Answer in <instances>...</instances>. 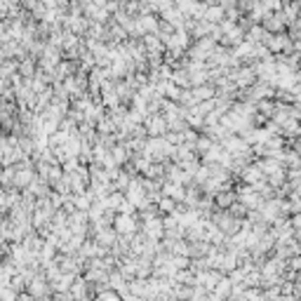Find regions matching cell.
I'll list each match as a JSON object with an SVG mask.
<instances>
[{
	"mask_svg": "<svg viewBox=\"0 0 301 301\" xmlns=\"http://www.w3.org/2000/svg\"><path fill=\"white\" fill-rule=\"evenodd\" d=\"M144 236H146V240H153V242H158V240L165 236V226H162V219L149 214V212H144Z\"/></svg>",
	"mask_w": 301,
	"mask_h": 301,
	"instance_id": "cell-1",
	"label": "cell"
},
{
	"mask_svg": "<svg viewBox=\"0 0 301 301\" xmlns=\"http://www.w3.org/2000/svg\"><path fill=\"white\" fill-rule=\"evenodd\" d=\"M113 228H116V233H120V236H134V231H137V219L132 214H122V212H118V216H116V221H113Z\"/></svg>",
	"mask_w": 301,
	"mask_h": 301,
	"instance_id": "cell-2",
	"label": "cell"
},
{
	"mask_svg": "<svg viewBox=\"0 0 301 301\" xmlns=\"http://www.w3.org/2000/svg\"><path fill=\"white\" fill-rule=\"evenodd\" d=\"M238 200H240V205H242L245 210H257L259 203H261V195H259L252 186H242V188L238 191Z\"/></svg>",
	"mask_w": 301,
	"mask_h": 301,
	"instance_id": "cell-3",
	"label": "cell"
},
{
	"mask_svg": "<svg viewBox=\"0 0 301 301\" xmlns=\"http://www.w3.org/2000/svg\"><path fill=\"white\" fill-rule=\"evenodd\" d=\"M214 50H216L214 40H212V38H203V40L191 50V57H193V61H205V59H210V57H212Z\"/></svg>",
	"mask_w": 301,
	"mask_h": 301,
	"instance_id": "cell-4",
	"label": "cell"
},
{
	"mask_svg": "<svg viewBox=\"0 0 301 301\" xmlns=\"http://www.w3.org/2000/svg\"><path fill=\"white\" fill-rule=\"evenodd\" d=\"M144 122H146V129H149L150 137H162V134L167 132V122H165V118H162V116H158V113H150V116H146V118H144Z\"/></svg>",
	"mask_w": 301,
	"mask_h": 301,
	"instance_id": "cell-5",
	"label": "cell"
},
{
	"mask_svg": "<svg viewBox=\"0 0 301 301\" xmlns=\"http://www.w3.org/2000/svg\"><path fill=\"white\" fill-rule=\"evenodd\" d=\"M266 47L269 52H287L292 45H290V38L282 35V33H271L269 40H266Z\"/></svg>",
	"mask_w": 301,
	"mask_h": 301,
	"instance_id": "cell-6",
	"label": "cell"
},
{
	"mask_svg": "<svg viewBox=\"0 0 301 301\" xmlns=\"http://www.w3.org/2000/svg\"><path fill=\"white\" fill-rule=\"evenodd\" d=\"M29 294H31L33 299L38 297V299H43L45 294H47V278L45 275H33L29 280Z\"/></svg>",
	"mask_w": 301,
	"mask_h": 301,
	"instance_id": "cell-7",
	"label": "cell"
},
{
	"mask_svg": "<svg viewBox=\"0 0 301 301\" xmlns=\"http://www.w3.org/2000/svg\"><path fill=\"white\" fill-rule=\"evenodd\" d=\"M224 17H226V7H224V5H205V10H203V19H205V22L216 24V22H221Z\"/></svg>",
	"mask_w": 301,
	"mask_h": 301,
	"instance_id": "cell-8",
	"label": "cell"
},
{
	"mask_svg": "<svg viewBox=\"0 0 301 301\" xmlns=\"http://www.w3.org/2000/svg\"><path fill=\"white\" fill-rule=\"evenodd\" d=\"M33 179V170L26 165V167H14V179H12V183L17 186V188H26L29 183H31Z\"/></svg>",
	"mask_w": 301,
	"mask_h": 301,
	"instance_id": "cell-9",
	"label": "cell"
},
{
	"mask_svg": "<svg viewBox=\"0 0 301 301\" xmlns=\"http://www.w3.org/2000/svg\"><path fill=\"white\" fill-rule=\"evenodd\" d=\"M158 31V19L155 17H150V14H141L139 19H137V33H155Z\"/></svg>",
	"mask_w": 301,
	"mask_h": 301,
	"instance_id": "cell-10",
	"label": "cell"
},
{
	"mask_svg": "<svg viewBox=\"0 0 301 301\" xmlns=\"http://www.w3.org/2000/svg\"><path fill=\"white\" fill-rule=\"evenodd\" d=\"M231 78H233V85H238V87H249L252 83H254V71H252V68H238V71L231 75Z\"/></svg>",
	"mask_w": 301,
	"mask_h": 301,
	"instance_id": "cell-11",
	"label": "cell"
},
{
	"mask_svg": "<svg viewBox=\"0 0 301 301\" xmlns=\"http://www.w3.org/2000/svg\"><path fill=\"white\" fill-rule=\"evenodd\" d=\"M162 193H165V198H172V200H183V186L181 183H174V181H167L165 186H162Z\"/></svg>",
	"mask_w": 301,
	"mask_h": 301,
	"instance_id": "cell-12",
	"label": "cell"
},
{
	"mask_svg": "<svg viewBox=\"0 0 301 301\" xmlns=\"http://www.w3.org/2000/svg\"><path fill=\"white\" fill-rule=\"evenodd\" d=\"M264 179V172L259 170V165H252V167H245V172H242V181L252 186V183H257Z\"/></svg>",
	"mask_w": 301,
	"mask_h": 301,
	"instance_id": "cell-13",
	"label": "cell"
},
{
	"mask_svg": "<svg viewBox=\"0 0 301 301\" xmlns=\"http://www.w3.org/2000/svg\"><path fill=\"white\" fill-rule=\"evenodd\" d=\"M66 26H68V33H75V35H78V33L85 31L87 24L83 22V17H68V19H66Z\"/></svg>",
	"mask_w": 301,
	"mask_h": 301,
	"instance_id": "cell-14",
	"label": "cell"
},
{
	"mask_svg": "<svg viewBox=\"0 0 301 301\" xmlns=\"http://www.w3.org/2000/svg\"><path fill=\"white\" fill-rule=\"evenodd\" d=\"M111 158H113L116 165H122L127 160V149L125 146H111Z\"/></svg>",
	"mask_w": 301,
	"mask_h": 301,
	"instance_id": "cell-15",
	"label": "cell"
},
{
	"mask_svg": "<svg viewBox=\"0 0 301 301\" xmlns=\"http://www.w3.org/2000/svg\"><path fill=\"white\" fill-rule=\"evenodd\" d=\"M216 203H219V207H228V205H233V203H236V195H233V193H228V195H226L224 191H221V193L216 195Z\"/></svg>",
	"mask_w": 301,
	"mask_h": 301,
	"instance_id": "cell-16",
	"label": "cell"
},
{
	"mask_svg": "<svg viewBox=\"0 0 301 301\" xmlns=\"http://www.w3.org/2000/svg\"><path fill=\"white\" fill-rule=\"evenodd\" d=\"M97 299H99V301H122V299H120L118 292H101Z\"/></svg>",
	"mask_w": 301,
	"mask_h": 301,
	"instance_id": "cell-17",
	"label": "cell"
},
{
	"mask_svg": "<svg viewBox=\"0 0 301 301\" xmlns=\"http://www.w3.org/2000/svg\"><path fill=\"white\" fill-rule=\"evenodd\" d=\"M12 179H14V167H7L5 172L0 174V186L2 183H12Z\"/></svg>",
	"mask_w": 301,
	"mask_h": 301,
	"instance_id": "cell-18",
	"label": "cell"
},
{
	"mask_svg": "<svg viewBox=\"0 0 301 301\" xmlns=\"http://www.w3.org/2000/svg\"><path fill=\"white\" fill-rule=\"evenodd\" d=\"M160 210H162V212H170V214H172V212H174V200H172V198H162V200H160Z\"/></svg>",
	"mask_w": 301,
	"mask_h": 301,
	"instance_id": "cell-19",
	"label": "cell"
},
{
	"mask_svg": "<svg viewBox=\"0 0 301 301\" xmlns=\"http://www.w3.org/2000/svg\"><path fill=\"white\" fill-rule=\"evenodd\" d=\"M19 75H33V61H24L19 66Z\"/></svg>",
	"mask_w": 301,
	"mask_h": 301,
	"instance_id": "cell-20",
	"label": "cell"
},
{
	"mask_svg": "<svg viewBox=\"0 0 301 301\" xmlns=\"http://www.w3.org/2000/svg\"><path fill=\"white\" fill-rule=\"evenodd\" d=\"M149 2H150V5H158V0H149Z\"/></svg>",
	"mask_w": 301,
	"mask_h": 301,
	"instance_id": "cell-21",
	"label": "cell"
}]
</instances>
